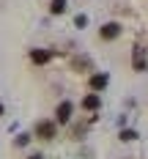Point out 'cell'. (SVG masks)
Instances as JSON below:
<instances>
[{
    "label": "cell",
    "mask_w": 148,
    "mask_h": 159,
    "mask_svg": "<svg viewBox=\"0 0 148 159\" xmlns=\"http://www.w3.org/2000/svg\"><path fill=\"white\" fill-rule=\"evenodd\" d=\"M49 58H52V52H47V49H33V52H30L33 63H47Z\"/></svg>",
    "instance_id": "cell-5"
},
{
    "label": "cell",
    "mask_w": 148,
    "mask_h": 159,
    "mask_svg": "<svg viewBox=\"0 0 148 159\" xmlns=\"http://www.w3.org/2000/svg\"><path fill=\"white\" fill-rule=\"evenodd\" d=\"M0 115H3V104H0Z\"/></svg>",
    "instance_id": "cell-11"
},
{
    "label": "cell",
    "mask_w": 148,
    "mask_h": 159,
    "mask_svg": "<svg viewBox=\"0 0 148 159\" xmlns=\"http://www.w3.org/2000/svg\"><path fill=\"white\" fill-rule=\"evenodd\" d=\"M30 159H44V157H41V154H36V157H30Z\"/></svg>",
    "instance_id": "cell-10"
},
{
    "label": "cell",
    "mask_w": 148,
    "mask_h": 159,
    "mask_svg": "<svg viewBox=\"0 0 148 159\" xmlns=\"http://www.w3.org/2000/svg\"><path fill=\"white\" fill-rule=\"evenodd\" d=\"M104 85H107V74H93V77H91V88H93V91H101Z\"/></svg>",
    "instance_id": "cell-7"
},
{
    "label": "cell",
    "mask_w": 148,
    "mask_h": 159,
    "mask_svg": "<svg viewBox=\"0 0 148 159\" xmlns=\"http://www.w3.org/2000/svg\"><path fill=\"white\" fill-rule=\"evenodd\" d=\"M71 118V102H61V107H58V124H66Z\"/></svg>",
    "instance_id": "cell-4"
},
{
    "label": "cell",
    "mask_w": 148,
    "mask_h": 159,
    "mask_svg": "<svg viewBox=\"0 0 148 159\" xmlns=\"http://www.w3.org/2000/svg\"><path fill=\"white\" fill-rule=\"evenodd\" d=\"M146 69H148V61H146V55H143V49L134 47V71H146Z\"/></svg>",
    "instance_id": "cell-3"
},
{
    "label": "cell",
    "mask_w": 148,
    "mask_h": 159,
    "mask_svg": "<svg viewBox=\"0 0 148 159\" xmlns=\"http://www.w3.org/2000/svg\"><path fill=\"white\" fill-rule=\"evenodd\" d=\"M99 104H101V99H99V93H91L82 99V107L85 110H99Z\"/></svg>",
    "instance_id": "cell-6"
},
{
    "label": "cell",
    "mask_w": 148,
    "mask_h": 159,
    "mask_svg": "<svg viewBox=\"0 0 148 159\" xmlns=\"http://www.w3.org/2000/svg\"><path fill=\"white\" fill-rule=\"evenodd\" d=\"M121 140H137V132H132V129L121 132Z\"/></svg>",
    "instance_id": "cell-9"
},
{
    "label": "cell",
    "mask_w": 148,
    "mask_h": 159,
    "mask_svg": "<svg viewBox=\"0 0 148 159\" xmlns=\"http://www.w3.org/2000/svg\"><path fill=\"white\" fill-rule=\"evenodd\" d=\"M118 33H121V25H118V22H107V25H101L99 36H101L104 41H113V39H118Z\"/></svg>",
    "instance_id": "cell-2"
},
{
    "label": "cell",
    "mask_w": 148,
    "mask_h": 159,
    "mask_svg": "<svg viewBox=\"0 0 148 159\" xmlns=\"http://www.w3.org/2000/svg\"><path fill=\"white\" fill-rule=\"evenodd\" d=\"M49 11H52V14H63V11H66V0H52Z\"/></svg>",
    "instance_id": "cell-8"
},
{
    "label": "cell",
    "mask_w": 148,
    "mask_h": 159,
    "mask_svg": "<svg viewBox=\"0 0 148 159\" xmlns=\"http://www.w3.org/2000/svg\"><path fill=\"white\" fill-rule=\"evenodd\" d=\"M55 132H58V129H55L52 121H38V124H36V134H38L41 140H52V137H55Z\"/></svg>",
    "instance_id": "cell-1"
}]
</instances>
